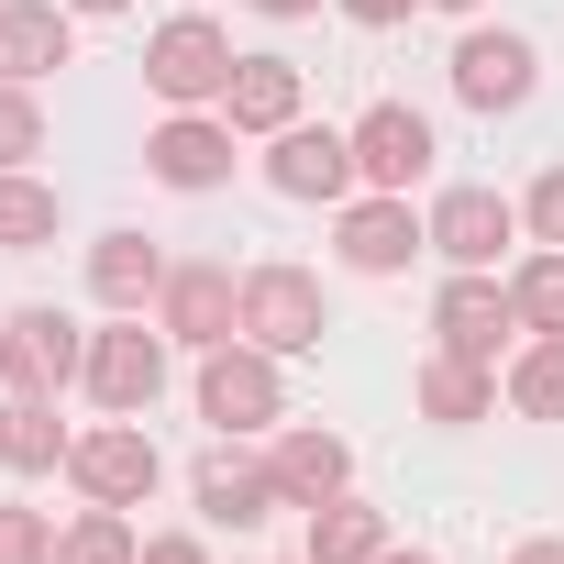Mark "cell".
<instances>
[{
  "label": "cell",
  "mask_w": 564,
  "mask_h": 564,
  "mask_svg": "<svg viewBox=\"0 0 564 564\" xmlns=\"http://www.w3.org/2000/svg\"><path fill=\"white\" fill-rule=\"evenodd\" d=\"M166 355H177V344L155 333V311H111V322L89 333V377H78V388H89L111 421H144V410L166 399Z\"/></svg>",
  "instance_id": "1"
},
{
  "label": "cell",
  "mask_w": 564,
  "mask_h": 564,
  "mask_svg": "<svg viewBox=\"0 0 564 564\" xmlns=\"http://www.w3.org/2000/svg\"><path fill=\"white\" fill-rule=\"evenodd\" d=\"M232 34L210 23V12H177L155 45H144V89L166 100V111H221V89H232Z\"/></svg>",
  "instance_id": "2"
},
{
  "label": "cell",
  "mask_w": 564,
  "mask_h": 564,
  "mask_svg": "<svg viewBox=\"0 0 564 564\" xmlns=\"http://www.w3.org/2000/svg\"><path fill=\"white\" fill-rule=\"evenodd\" d=\"M67 487H78L89 509H144V498L166 487V454H155L144 421H89V432L67 443Z\"/></svg>",
  "instance_id": "3"
},
{
  "label": "cell",
  "mask_w": 564,
  "mask_h": 564,
  "mask_svg": "<svg viewBox=\"0 0 564 564\" xmlns=\"http://www.w3.org/2000/svg\"><path fill=\"white\" fill-rule=\"evenodd\" d=\"M289 355H265V344H210L199 355V421L210 432H276V410H289V377H276Z\"/></svg>",
  "instance_id": "4"
},
{
  "label": "cell",
  "mask_w": 564,
  "mask_h": 564,
  "mask_svg": "<svg viewBox=\"0 0 564 564\" xmlns=\"http://www.w3.org/2000/svg\"><path fill=\"white\" fill-rule=\"evenodd\" d=\"M188 498H199V520H210V531H265L276 509H300L289 487H276V465H265V454H243V432H210V454L188 465Z\"/></svg>",
  "instance_id": "5"
},
{
  "label": "cell",
  "mask_w": 564,
  "mask_h": 564,
  "mask_svg": "<svg viewBox=\"0 0 564 564\" xmlns=\"http://www.w3.org/2000/svg\"><path fill=\"white\" fill-rule=\"evenodd\" d=\"M155 333L188 344V355L232 344V333H243V276H232L221 254H177V265H166V289H155Z\"/></svg>",
  "instance_id": "6"
},
{
  "label": "cell",
  "mask_w": 564,
  "mask_h": 564,
  "mask_svg": "<svg viewBox=\"0 0 564 564\" xmlns=\"http://www.w3.org/2000/svg\"><path fill=\"white\" fill-rule=\"evenodd\" d=\"M322 333H333V311H322V276H311V265H289V254L243 265V344H265V355H311Z\"/></svg>",
  "instance_id": "7"
},
{
  "label": "cell",
  "mask_w": 564,
  "mask_h": 564,
  "mask_svg": "<svg viewBox=\"0 0 564 564\" xmlns=\"http://www.w3.org/2000/svg\"><path fill=\"white\" fill-rule=\"evenodd\" d=\"M89 377V333L67 322V311H12V322H0V388H12V399H56V388H78Z\"/></svg>",
  "instance_id": "8"
},
{
  "label": "cell",
  "mask_w": 564,
  "mask_h": 564,
  "mask_svg": "<svg viewBox=\"0 0 564 564\" xmlns=\"http://www.w3.org/2000/svg\"><path fill=\"white\" fill-rule=\"evenodd\" d=\"M333 254H344L355 276H410V254H432V221H421L399 188H355V199L333 210Z\"/></svg>",
  "instance_id": "9"
},
{
  "label": "cell",
  "mask_w": 564,
  "mask_h": 564,
  "mask_svg": "<svg viewBox=\"0 0 564 564\" xmlns=\"http://www.w3.org/2000/svg\"><path fill=\"white\" fill-rule=\"evenodd\" d=\"M265 188L276 199H322V210H344L366 177H355V133H333V122H289V133H265Z\"/></svg>",
  "instance_id": "10"
},
{
  "label": "cell",
  "mask_w": 564,
  "mask_h": 564,
  "mask_svg": "<svg viewBox=\"0 0 564 564\" xmlns=\"http://www.w3.org/2000/svg\"><path fill=\"white\" fill-rule=\"evenodd\" d=\"M432 333H443V355H476V366H498V344L520 333L509 276H498V265H454V276H443V300H432Z\"/></svg>",
  "instance_id": "11"
},
{
  "label": "cell",
  "mask_w": 564,
  "mask_h": 564,
  "mask_svg": "<svg viewBox=\"0 0 564 564\" xmlns=\"http://www.w3.org/2000/svg\"><path fill=\"white\" fill-rule=\"evenodd\" d=\"M232 144H243V133H232L221 111H166V122L144 133V177L177 188V199H199V188L232 177Z\"/></svg>",
  "instance_id": "12"
},
{
  "label": "cell",
  "mask_w": 564,
  "mask_h": 564,
  "mask_svg": "<svg viewBox=\"0 0 564 564\" xmlns=\"http://www.w3.org/2000/svg\"><path fill=\"white\" fill-rule=\"evenodd\" d=\"M432 155H443V144H432V122H421L410 100L355 111V177H366V188H399V199H410V188L432 177Z\"/></svg>",
  "instance_id": "13"
},
{
  "label": "cell",
  "mask_w": 564,
  "mask_h": 564,
  "mask_svg": "<svg viewBox=\"0 0 564 564\" xmlns=\"http://www.w3.org/2000/svg\"><path fill=\"white\" fill-rule=\"evenodd\" d=\"M421 221H432V254L443 265H498L520 243V199H498V188H443Z\"/></svg>",
  "instance_id": "14"
},
{
  "label": "cell",
  "mask_w": 564,
  "mask_h": 564,
  "mask_svg": "<svg viewBox=\"0 0 564 564\" xmlns=\"http://www.w3.org/2000/svg\"><path fill=\"white\" fill-rule=\"evenodd\" d=\"M265 465H276V487H289L300 509H322V498H344V487H355V443H344V432H322V421L265 432Z\"/></svg>",
  "instance_id": "15"
},
{
  "label": "cell",
  "mask_w": 564,
  "mask_h": 564,
  "mask_svg": "<svg viewBox=\"0 0 564 564\" xmlns=\"http://www.w3.org/2000/svg\"><path fill=\"white\" fill-rule=\"evenodd\" d=\"M67 45H78V12H67V0H0V78H12V89L56 78Z\"/></svg>",
  "instance_id": "16"
},
{
  "label": "cell",
  "mask_w": 564,
  "mask_h": 564,
  "mask_svg": "<svg viewBox=\"0 0 564 564\" xmlns=\"http://www.w3.org/2000/svg\"><path fill=\"white\" fill-rule=\"evenodd\" d=\"M531 78H542V67H531L520 34H487V23H476V34L454 45V100H465V111H520Z\"/></svg>",
  "instance_id": "17"
},
{
  "label": "cell",
  "mask_w": 564,
  "mask_h": 564,
  "mask_svg": "<svg viewBox=\"0 0 564 564\" xmlns=\"http://www.w3.org/2000/svg\"><path fill=\"white\" fill-rule=\"evenodd\" d=\"M410 399H421V421H443V432H476V421H498V366H476V355H421V377H410Z\"/></svg>",
  "instance_id": "18"
},
{
  "label": "cell",
  "mask_w": 564,
  "mask_h": 564,
  "mask_svg": "<svg viewBox=\"0 0 564 564\" xmlns=\"http://www.w3.org/2000/svg\"><path fill=\"white\" fill-rule=\"evenodd\" d=\"M166 265H177V254H166L155 232H100V243H89V300H100V311H155Z\"/></svg>",
  "instance_id": "19"
},
{
  "label": "cell",
  "mask_w": 564,
  "mask_h": 564,
  "mask_svg": "<svg viewBox=\"0 0 564 564\" xmlns=\"http://www.w3.org/2000/svg\"><path fill=\"white\" fill-rule=\"evenodd\" d=\"M221 122H232V133H289V122H300V67H289V56H243L232 89H221Z\"/></svg>",
  "instance_id": "20"
},
{
  "label": "cell",
  "mask_w": 564,
  "mask_h": 564,
  "mask_svg": "<svg viewBox=\"0 0 564 564\" xmlns=\"http://www.w3.org/2000/svg\"><path fill=\"white\" fill-rule=\"evenodd\" d=\"M67 421H56V399H0V465L12 476H56L67 465Z\"/></svg>",
  "instance_id": "21"
},
{
  "label": "cell",
  "mask_w": 564,
  "mask_h": 564,
  "mask_svg": "<svg viewBox=\"0 0 564 564\" xmlns=\"http://www.w3.org/2000/svg\"><path fill=\"white\" fill-rule=\"evenodd\" d=\"M388 553V509H366L355 487L311 509V564H377Z\"/></svg>",
  "instance_id": "22"
},
{
  "label": "cell",
  "mask_w": 564,
  "mask_h": 564,
  "mask_svg": "<svg viewBox=\"0 0 564 564\" xmlns=\"http://www.w3.org/2000/svg\"><path fill=\"white\" fill-rule=\"evenodd\" d=\"M498 399H509L520 421H564V333H531V344L509 355V377H498Z\"/></svg>",
  "instance_id": "23"
},
{
  "label": "cell",
  "mask_w": 564,
  "mask_h": 564,
  "mask_svg": "<svg viewBox=\"0 0 564 564\" xmlns=\"http://www.w3.org/2000/svg\"><path fill=\"white\" fill-rule=\"evenodd\" d=\"M56 221H67V199H56L34 166H0V254H34V243H56Z\"/></svg>",
  "instance_id": "24"
},
{
  "label": "cell",
  "mask_w": 564,
  "mask_h": 564,
  "mask_svg": "<svg viewBox=\"0 0 564 564\" xmlns=\"http://www.w3.org/2000/svg\"><path fill=\"white\" fill-rule=\"evenodd\" d=\"M509 300H520V333H564V243H531L509 265Z\"/></svg>",
  "instance_id": "25"
},
{
  "label": "cell",
  "mask_w": 564,
  "mask_h": 564,
  "mask_svg": "<svg viewBox=\"0 0 564 564\" xmlns=\"http://www.w3.org/2000/svg\"><path fill=\"white\" fill-rule=\"evenodd\" d=\"M133 553H144L133 509H78V520L56 531V564H133Z\"/></svg>",
  "instance_id": "26"
},
{
  "label": "cell",
  "mask_w": 564,
  "mask_h": 564,
  "mask_svg": "<svg viewBox=\"0 0 564 564\" xmlns=\"http://www.w3.org/2000/svg\"><path fill=\"white\" fill-rule=\"evenodd\" d=\"M34 155H45V111H34V89L0 78V166H34Z\"/></svg>",
  "instance_id": "27"
},
{
  "label": "cell",
  "mask_w": 564,
  "mask_h": 564,
  "mask_svg": "<svg viewBox=\"0 0 564 564\" xmlns=\"http://www.w3.org/2000/svg\"><path fill=\"white\" fill-rule=\"evenodd\" d=\"M0 564H56V520L23 509V498H0Z\"/></svg>",
  "instance_id": "28"
},
{
  "label": "cell",
  "mask_w": 564,
  "mask_h": 564,
  "mask_svg": "<svg viewBox=\"0 0 564 564\" xmlns=\"http://www.w3.org/2000/svg\"><path fill=\"white\" fill-rule=\"evenodd\" d=\"M520 232H531V243H564V166H542V177H531V199H520Z\"/></svg>",
  "instance_id": "29"
},
{
  "label": "cell",
  "mask_w": 564,
  "mask_h": 564,
  "mask_svg": "<svg viewBox=\"0 0 564 564\" xmlns=\"http://www.w3.org/2000/svg\"><path fill=\"white\" fill-rule=\"evenodd\" d=\"M133 564H210V553H199V531H144Z\"/></svg>",
  "instance_id": "30"
},
{
  "label": "cell",
  "mask_w": 564,
  "mask_h": 564,
  "mask_svg": "<svg viewBox=\"0 0 564 564\" xmlns=\"http://www.w3.org/2000/svg\"><path fill=\"white\" fill-rule=\"evenodd\" d=\"M333 12H344V23H366V34H388V23H410V12H421V0H333Z\"/></svg>",
  "instance_id": "31"
},
{
  "label": "cell",
  "mask_w": 564,
  "mask_h": 564,
  "mask_svg": "<svg viewBox=\"0 0 564 564\" xmlns=\"http://www.w3.org/2000/svg\"><path fill=\"white\" fill-rule=\"evenodd\" d=\"M243 12H265V23H311L322 0H243Z\"/></svg>",
  "instance_id": "32"
},
{
  "label": "cell",
  "mask_w": 564,
  "mask_h": 564,
  "mask_svg": "<svg viewBox=\"0 0 564 564\" xmlns=\"http://www.w3.org/2000/svg\"><path fill=\"white\" fill-rule=\"evenodd\" d=\"M509 564H564V542H520V553H509Z\"/></svg>",
  "instance_id": "33"
},
{
  "label": "cell",
  "mask_w": 564,
  "mask_h": 564,
  "mask_svg": "<svg viewBox=\"0 0 564 564\" xmlns=\"http://www.w3.org/2000/svg\"><path fill=\"white\" fill-rule=\"evenodd\" d=\"M377 564H443V553H421V542H410V553H399V542H388V553H377Z\"/></svg>",
  "instance_id": "34"
},
{
  "label": "cell",
  "mask_w": 564,
  "mask_h": 564,
  "mask_svg": "<svg viewBox=\"0 0 564 564\" xmlns=\"http://www.w3.org/2000/svg\"><path fill=\"white\" fill-rule=\"evenodd\" d=\"M67 12H78V23H89V12H133V0H67Z\"/></svg>",
  "instance_id": "35"
},
{
  "label": "cell",
  "mask_w": 564,
  "mask_h": 564,
  "mask_svg": "<svg viewBox=\"0 0 564 564\" xmlns=\"http://www.w3.org/2000/svg\"><path fill=\"white\" fill-rule=\"evenodd\" d=\"M432 12H487V0H432Z\"/></svg>",
  "instance_id": "36"
},
{
  "label": "cell",
  "mask_w": 564,
  "mask_h": 564,
  "mask_svg": "<svg viewBox=\"0 0 564 564\" xmlns=\"http://www.w3.org/2000/svg\"><path fill=\"white\" fill-rule=\"evenodd\" d=\"M177 12H199V0H177Z\"/></svg>",
  "instance_id": "37"
},
{
  "label": "cell",
  "mask_w": 564,
  "mask_h": 564,
  "mask_svg": "<svg viewBox=\"0 0 564 564\" xmlns=\"http://www.w3.org/2000/svg\"><path fill=\"white\" fill-rule=\"evenodd\" d=\"M300 564H311V553H300Z\"/></svg>",
  "instance_id": "38"
}]
</instances>
